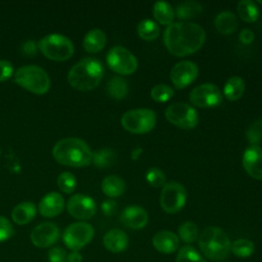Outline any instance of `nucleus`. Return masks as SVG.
<instances>
[{
    "label": "nucleus",
    "instance_id": "obj_1",
    "mask_svg": "<svg viewBox=\"0 0 262 262\" xmlns=\"http://www.w3.org/2000/svg\"><path fill=\"white\" fill-rule=\"evenodd\" d=\"M164 44L175 56H186L199 51L205 43L206 32L198 24L173 23L164 32Z\"/></svg>",
    "mask_w": 262,
    "mask_h": 262
},
{
    "label": "nucleus",
    "instance_id": "obj_2",
    "mask_svg": "<svg viewBox=\"0 0 262 262\" xmlns=\"http://www.w3.org/2000/svg\"><path fill=\"white\" fill-rule=\"evenodd\" d=\"M52 156L60 165L82 168L90 165L93 152L84 140L77 137H67L55 143Z\"/></svg>",
    "mask_w": 262,
    "mask_h": 262
},
{
    "label": "nucleus",
    "instance_id": "obj_3",
    "mask_svg": "<svg viewBox=\"0 0 262 262\" xmlns=\"http://www.w3.org/2000/svg\"><path fill=\"white\" fill-rule=\"evenodd\" d=\"M103 72V66L98 59L85 57L69 71L68 82L76 90L89 91L98 86Z\"/></svg>",
    "mask_w": 262,
    "mask_h": 262
},
{
    "label": "nucleus",
    "instance_id": "obj_4",
    "mask_svg": "<svg viewBox=\"0 0 262 262\" xmlns=\"http://www.w3.org/2000/svg\"><path fill=\"white\" fill-rule=\"evenodd\" d=\"M199 247L203 255L212 261H222L231 252L228 235L217 226H209L202 231L199 236Z\"/></svg>",
    "mask_w": 262,
    "mask_h": 262
},
{
    "label": "nucleus",
    "instance_id": "obj_5",
    "mask_svg": "<svg viewBox=\"0 0 262 262\" xmlns=\"http://www.w3.org/2000/svg\"><path fill=\"white\" fill-rule=\"evenodd\" d=\"M14 82L21 88L34 94H45L50 88V78L47 73L36 64L20 67L13 74Z\"/></svg>",
    "mask_w": 262,
    "mask_h": 262
},
{
    "label": "nucleus",
    "instance_id": "obj_6",
    "mask_svg": "<svg viewBox=\"0 0 262 262\" xmlns=\"http://www.w3.org/2000/svg\"><path fill=\"white\" fill-rule=\"evenodd\" d=\"M38 49L45 57L55 61H64L74 54V44L66 36L60 34H49L37 43Z\"/></svg>",
    "mask_w": 262,
    "mask_h": 262
},
{
    "label": "nucleus",
    "instance_id": "obj_7",
    "mask_svg": "<svg viewBox=\"0 0 262 262\" xmlns=\"http://www.w3.org/2000/svg\"><path fill=\"white\" fill-rule=\"evenodd\" d=\"M157 123V115L150 108H134L127 111L121 118L125 130L133 134H145L151 131Z\"/></svg>",
    "mask_w": 262,
    "mask_h": 262
},
{
    "label": "nucleus",
    "instance_id": "obj_8",
    "mask_svg": "<svg viewBox=\"0 0 262 262\" xmlns=\"http://www.w3.org/2000/svg\"><path fill=\"white\" fill-rule=\"evenodd\" d=\"M94 236V228L91 224L79 221L70 224L62 233V241L66 247L72 252L81 250L88 245Z\"/></svg>",
    "mask_w": 262,
    "mask_h": 262
},
{
    "label": "nucleus",
    "instance_id": "obj_9",
    "mask_svg": "<svg viewBox=\"0 0 262 262\" xmlns=\"http://www.w3.org/2000/svg\"><path fill=\"white\" fill-rule=\"evenodd\" d=\"M187 193L185 187L176 181L167 182L161 191L160 205L168 214H176L185 206Z\"/></svg>",
    "mask_w": 262,
    "mask_h": 262
},
{
    "label": "nucleus",
    "instance_id": "obj_10",
    "mask_svg": "<svg viewBox=\"0 0 262 262\" xmlns=\"http://www.w3.org/2000/svg\"><path fill=\"white\" fill-rule=\"evenodd\" d=\"M166 119L174 126L190 130L199 123V115L194 107L185 102H175L169 105L165 111Z\"/></svg>",
    "mask_w": 262,
    "mask_h": 262
},
{
    "label": "nucleus",
    "instance_id": "obj_11",
    "mask_svg": "<svg viewBox=\"0 0 262 262\" xmlns=\"http://www.w3.org/2000/svg\"><path fill=\"white\" fill-rule=\"evenodd\" d=\"M108 68L120 75L133 74L138 66L135 55L123 46H115L106 54Z\"/></svg>",
    "mask_w": 262,
    "mask_h": 262
},
{
    "label": "nucleus",
    "instance_id": "obj_12",
    "mask_svg": "<svg viewBox=\"0 0 262 262\" xmlns=\"http://www.w3.org/2000/svg\"><path fill=\"white\" fill-rule=\"evenodd\" d=\"M190 102L199 107H216L221 104L223 94L217 85L204 83L194 87L189 93Z\"/></svg>",
    "mask_w": 262,
    "mask_h": 262
},
{
    "label": "nucleus",
    "instance_id": "obj_13",
    "mask_svg": "<svg viewBox=\"0 0 262 262\" xmlns=\"http://www.w3.org/2000/svg\"><path fill=\"white\" fill-rule=\"evenodd\" d=\"M69 214L75 219L84 221L92 218L96 213V204L92 198L82 193L72 195L67 203Z\"/></svg>",
    "mask_w": 262,
    "mask_h": 262
},
{
    "label": "nucleus",
    "instance_id": "obj_14",
    "mask_svg": "<svg viewBox=\"0 0 262 262\" xmlns=\"http://www.w3.org/2000/svg\"><path fill=\"white\" fill-rule=\"evenodd\" d=\"M199 68L190 60L177 62L170 72V79L177 89H182L190 85L198 77Z\"/></svg>",
    "mask_w": 262,
    "mask_h": 262
},
{
    "label": "nucleus",
    "instance_id": "obj_15",
    "mask_svg": "<svg viewBox=\"0 0 262 262\" xmlns=\"http://www.w3.org/2000/svg\"><path fill=\"white\" fill-rule=\"evenodd\" d=\"M59 237V229L52 222H43L38 224L32 230L30 239L38 248H49L53 246Z\"/></svg>",
    "mask_w": 262,
    "mask_h": 262
},
{
    "label": "nucleus",
    "instance_id": "obj_16",
    "mask_svg": "<svg viewBox=\"0 0 262 262\" xmlns=\"http://www.w3.org/2000/svg\"><path fill=\"white\" fill-rule=\"evenodd\" d=\"M243 166L246 172L257 180H262V147L250 145L243 155Z\"/></svg>",
    "mask_w": 262,
    "mask_h": 262
},
{
    "label": "nucleus",
    "instance_id": "obj_17",
    "mask_svg": "<svg viewBox=\"0 0 262 262\" xmlns=\"http://www.w3.org/2000/svg\"><path fill=\"white\" fill-rule=\"evenodd\" d=\"M121 222L130 229H141L148 222V214L145 209L140 206L126 207L120 216Z\"/></svg>",
    "mask_w": 262,
    "mask_h": 262
},
{
    "label": "nucleus",
    "instance_id": "obj_18",
    "mask_svg": "<svg viewBox=\"0 0 262 262\" xmlns=\"http://www.w3.org/2000/svg\"><path fill=\"white\" fill-rule=\"evenodd\" d=\"M64 206L63 196L56 191H51L41 199L38 211L43 217L52 218L59 215L63 211Z\"/></svg>",
    "mask_w": 262,
    "mask_h": 262
},
{
    "label": "nucleus",
    "instance_id": "obj_19",
    "mask_svg": "<svg viewBox=\"0 0 262 262\" xmlns=\"http://www.w3.org/2000/svg\"><path fill=\"white\" fill-rule=\"evenodd\" d=\"M151 243L158 252L172 254L178 249L179 238L173 231L161 230L152 236Z\"/></svg>",
    "mask_w": 262,
    "mask_h": 262
},
{
    "label": "nucleus",
    "instance_id": "obj_20",
    "mask_svg": "<svg viewBox=\"0 0 262 262\" xmlns=\"http://www.w3.org/2000/svg\"><path fill=\"white\" fill-rule=\"evenodd\" d=\"M102 243L107 251L112 253H122L128 248L129 237L125 231L114 228L103 235Z\"/></svg>",
    "mask_w": 262,
    "mask_h": 262
},
{
    "label": "nucleus",
    "instance_id": "obj_21",
    "mask_svg": "<svg viewBox=\"0 0 262 262\" xmlns=\"http://www.w3.org/2000/svg\"><path fill=\"white\" fill-rule=\"evenodd\" d=\"M37 208L32 202H21L11 211V218L14 223L25 225L30 223L36 216Z\"/></svg>",
    "mask_w": 262,
    "mask_h": 262
},
{
    "label": "nucleus",
    "instance_id": "obj_22",
    "mask_svg": "<svg viewBox=\"0 0 262 262\" xmlns=\"http://www.w3.org/2000/svg\"><path fill=\"white\" fill-rule=\"evenodd\" d=\"M106 43V36L103 31L93 29L89 31L83 39V47L89 53H97L103 49Z\"/></svg>",
    "mask_w": 262,
    "mask_h": 262
},
{
    "label": "nucleus",
    "instance_id": "obj_23",
    "mask_svg": "<svg viewBox=\"0 0 262 262\" xmlns=\"http://www.w3.org/2000/svg\"><path fill=\"white\" fill-rule=\"evenodd\" d=\"M125 181L117 175H108L101 182L102 192L111 199L121 196L125 192Z\"/></svg>",
    "mask_w": 262,
    "mask_h": 262
},
{
    "label": "nucleus",
    "instance_id": "obj_24",
    "mask_svg": "<svg viewBox=\"0 0 262 262\" xmlns=\"http://www.w3.org/2000/svg\"><path fill=\"white\" fill-rule=\"evenodd\" d=\"M246 89L245 81L238 77V76H233L230 77L224 84L223 86V95L227 100L230 101H235L238 100Z\"/></svg>",
    "mask_w": 262,
    "mask_h": 262
},
{
    "label": "nucleus",
    "instance_id": "obj_25",
    "mask_svg": "<svg viewBox=\"0 0 262 262\" xmlns=\"http://www.w3.org/2000/svg\"><path fill=\"white\" fill-rule=\"evenodd\" d=\"M214 24H215V28L217 29V31L222 35L232 34L238 26L236 16L230 11L220 12L216 16Z\"/></svg>",
    "mask_w": 262,
    "mask_h": 262
},
{
    "label": "nucleus",
    "instance_id": "obj_26",
    "mask_svg": "<svg viewBox=\"0 0 262 262\" xmlns=\"http://www.w3.org/2000/svg\"><path fill=\"white\" fill-rule=\"evenodd\" d=\"M152 14L159 24L168 27L173 24V19L175 17V10L168 2L158 1L154 4Z\"/></svg>",
    "mask_w": 262,
    "mask_h": 262
},
{
    "label": "nucleus",
    "instance_id": "obj_27",
    "mask_svg": "<svg viewBox=\"0 0 262 262\" xmlns=\"http://www.w3.org/2000/svg\"><path fill=\"white\" fill-rule=\"evenodd\" d=\"M237 13L244 21L254 23L259 18L260 10L254 1L242 0L237 3Z\"/></svg>",
    "mask_w": 262,
    "mask_h": 262
},
{
    "label": "nucleus",
    "instance_id": "obj_28",
    "mask_svg": "<svg viewBox=\"0 0 262 262\" xmlns=\"http://www.w3.org/2000/svg\"><path fill=\"white\" fill-rule=\"evenodd\" d=\"M202 12V5L195 1H185L177 5L176 16L179 19L187 20L196 17Z\"/></svg>",
    "mask_w": 262,
    "mask_h": 262
},
{
    "label": "nucleus",
    "instance_id": "obj_29",
    "mask_svg": "<svg viewBox=\"0 0 262 262\" xmlns=\"http://www.w3.org/2000/svg\"><path fill=\"white\" fill-rule=\"evenodd\" d=\"M137 34L144 41H152L159 37L160 27L151 19H143L137 26Z\"/></svg>",
    "mask_w": 262,
    "mask_h": 262
},
{
    "label": "nucleus",
    "instance_id": "obj_30",
    "mask_svg": "<svg viewBox=\"0 0 262 262\" xmlns=\"http://www.w3.org/2000/svg\"><path fill=\"white\" fill-rule=\"evenodd\" d=\"M108 95L115 99H123L128 93V85L126 81L121 77H113L106 86Z\"/></svg>",
    "mask_w": 262,
    "mask_h": 262
},
{
    "label": "nucleus",
    "instance_id": "obj_31",
    "mask_svg": "<svg viewBox=\"0 0 262 262\" xmlns=\"http://www.w3.org/2000/svg\"><path fill=\"white\" fill-rule=\"evenodd\" d=\"M230 251L239 258L251 257L255 252V245L248 238H238L231 243Z\"/></svg>",
    "mask_w": 262,
    "mask_h": 262
},
{
    "label": "nucleus",
    "instance_id": "obj_32",
    "mask_svg": "<svg viewBox=\"0 0 262 262\" xmlns=\"http://www.w3.org/2000/svg\"><path fill=\"white\" fill-rule=\"evenodd\" d=\"M92 162L98 168H108L116 162V152L111 148H101L93 154Z\"/></svg>",
    "mask_w": 262,
    "mask_h": 262
},
{
    "label": "nucleus",
    "instance_id": "obj_33",
    "mask_svg": "<svg viewBox=\"0 0 262 262\" xmlns=\"http://www.w3.org/2000/svg\"><path fill=\"white\" fill-rule=\"evenodd\" d=\"M175 262H207L201 253L190 245L180 248L177 253Z\"/></svg>",
    "mask_w": 262,
    "mask_h": 262
},
{
    "label": "nucleus",
    "instance_id": "obj_34",
    "mask_svg": "<svg viewBox=\"0 0 262 262\" xmlns=\"http://www.w3.org/2000/svg\"><path fill=\"white\" fill-rule=\"evenodd\" d=\"M178 234L182 242L186 244H191L195 242L199 237V228L194 222L185 221L179 226Z\"/></svg>",
    "mask_w": 262,
    "mask_h": 262
},
{
    "label": "nucleus",
    "instance_id": "obj_35",
    "mask_svg": "<svg viewBox=\"0 0 262 262\" xmlns=\"http://www.w3.org/2000/svg\"><path fill=\"white\" fill-rule=\"evenodd\" d=\"M174 95V89L166 84H158L150 90V97L157 102H166Z\"/></svg>",
    "mask_w": 262,
    "mask_h": 262
},
{
    "label": "nucleus",
    "instance_id": "obj_36",
    "mask_svg": "<svg viewBox=\"0 0 262 262\" xmlns=\"http://www.w3.org/2000/svg\"><path fill=\"white\" fill-rule=\"evenodd\" d=\"M56 183H57V186L58 188L64 192V193H72L75 188H76V177L73 173L71 172H62L58 175L57 177V180H56Z\"/></svg>",
    "mask_w": 262,
    "mask_h": 262
},
{
    "label": "nucleus",
    "instance_id": "obj_37",
    "mask_svg": "<svg viewBox=\"0 0 262 262\" xmlns=\"http://www.w3.org/2000/svg\"><path fill=\"white\" fill-rule=\"evenodd\" d=\"M145 180L149 185L156 188L163 187L167 182H166V176L164 172L156 167L149 168L146 173H145Z\"/></svg>",
    "mask_w": 262,
    "mask_h": 262
},
{
    "label": "nucleus",
    "instance_id": "obj_38",
    "mask_svg": "<svg viewBox=\"0 0 262 262\" xmlns=\"http://www.w3.org/2000/svg\"><path fill=\"white\" fill-rule=\"evenodd\" d=\"M246 136L251 145H259V143L262 142V120H258L250 125Z\"/></svg>",
    "mask_w": 262,
    "mask_h": 262
},
{
    "label": "nucleus",
    "instance_id": "obj_39",
    "mask_svg": "<svg viewBox=\"0 0 262 262\" xmlns=\"http://www.w3.org/2000/svg\"><path fill=\"white\" fill-rule=\"evenodd\" d=\"M14 233V229L10 221L4 216H0V243L9 239Z\"/></svg>",
    "mask_w": 262,
    "mask_h": 262
},
{
    "label": "nucleus",
    "instance_id": "obj_40",
    "mask_svg": "<svg viewBox=\"0 0 262 262\" xmlns=\"http://www.w3.org/2000/svg\"><path fill=\"white\" fill-rule=\"evenodd\" d=\"M68 254L60 247H53L48 251L49 262H67Z\"/></svg>",
    "mask_w": 262,
    "mask_h": 262
},
{
    "label": "nucleus",
    "instance_id": "obj_41",
    "mask_svg": "<svg viewBox=\"0 0 262 262\" xmlns=\"http://www.w3.org/2000/svg\"><path fill=\"white\" fill-rule=\"evenodd\" d=\"M13 75V66L10 61L0 59V82L7 81Z\"/></svg>",
    "mask_w": 262,
    "mask_h": 262
},
{
    "label": "nucleus",
    "instance_id": "obj_42",
    "mask_svg": "<svg viewBox=\"0 0 262 262\" xmlns=\"http://www.w3.org/2000/svg\"><path fill=\"white\" fill-rule=\"evenodd\" d=\"M238 39L239 41L243 43V44H251L254 39H255V34L252 30L250 29H243L241 32H239V35H238Z\"/></svg>",
    "mask_w": 262,
    "mask_h": 262
},
{
    "label": "nucleus",
    "instance_id": "obj_43",
    "mask_svg": "<svg viewBox=\"0 0 262 262\" xmlns=\"http://www.w3.org/2000/svg\"><path fill=\"white\" fill-rule=\"evenodd\" d=\"M37 50H38V46L32 40H28L25 43H23V45H21V52L25 55L33 56L36 54Z\"/></svg>",
    "mask_w": 262,
    "mask_h": 262
},
{
    "label": "nucleus",
    "instance_id": "obj_44",
    "mask_svg": "<svg viewBox=\"0 0 262 262\" xmlns=\"http://www.w3.org/2000/svg\"><path fill=\"white\" fill-rule=\"evenodd\" d=\"M101 210L105 215H112L114 213V211L116 210V203L112 200L105 201L101 204Z\"/></svg>",
    "mask_w": 262,
    "mask_h": 262
},
{
    "label": "nucleus",
    "instance_id": "obj_45",
    "mask_svg": "<svg viewBox=\"0 0 262 262\" xmlns=\"http://www.w3.org/2000/svg\"><path fill=\"white\" fill-rule=\"evenodd\" d=\"M67 262H83V257L79 252L74 251L68 254Z\"/></svg>",
    "mask_w": 262,
    "mask_h": 262
},
{
    "label": "nucleus",
    "instance_id": "obj_46",
    "mask_svg": "<svg viewBox=\"0 0 262 262\" xmlns=\"http://www.w3.org/2000/svg\"><path fill=\"white\" fill-rule=\"evenodd\" d=\"M258 3H262V1H258Z\"/></svg>",
    "mask_w": 262,
    "mask_h": 262
}]
</instances>
